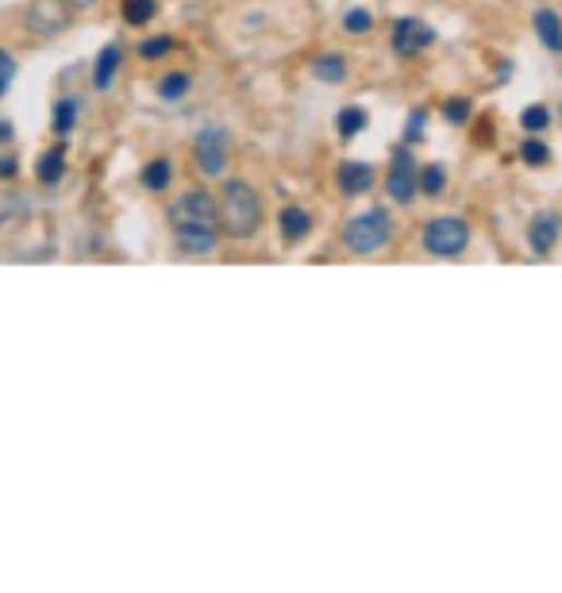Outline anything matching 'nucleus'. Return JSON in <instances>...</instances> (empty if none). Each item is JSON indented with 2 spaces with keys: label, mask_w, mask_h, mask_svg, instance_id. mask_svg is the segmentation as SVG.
Here are the masks:
<instances>
[{
  "label": "nucleus",
  "mask_w": 562,
  "mask_h": 593,
  "mask_svg": "<svg viewBox=\"0 0 562 593\" xmlns=\"http://www.w3.org/2000/svg\"><path fill=\"white\" fill-rule=\"evenodd\" d=\"M170 228L174 239L186 254H208L216 247L220 232V209H216L208 189H189L170 204Z\"/></svg>",
  "instance_id": "obj_1"
},
{
  "label": "nucleus",
  "mask_w": 562,
  "mask_h": 593,
  "mask_svg": "<svg viewBox=\"0 0 562 593\" xmlns=\"http://www.w3.org/2000/svg\"><path fill=\"white\" fill-rule=\"evenodd\" d=\"M220 209V232L228 239H251L262 224V201L247 181H228L216 197Z\"/></svg>",
  "instance_id": "obj_2"
},
{
  "label": "nucleus",
  "mask_w": 562,
  "mask_h": 593,
  "mask_svg": "<svg viewBox=\"0 0 562 593\" xmlns=\"http://www.w3.org/2000/svg\"><path fill=\"white\" fill-rule=\"evenodd\" d=\"M393 236V224H390V212L385 209H370L362 216H355L343 232V244H347L350 254H374L390 244Z\"/></svg>",
  "instance_id": "obj_3"
},
{
  "label": "nucleus",
  "mask_w": 562,
  "mask_h": 593,
  "mask_svg": "<svg viewBox=\"0 0 562 593\" xmlns=\"http://www.w3.org/2000/svg\"><path fill=\"white\" fill-rule=\"evenodd\" d=\"M466 244H470V228L458 216H440L425 228V247L435 259H458L466 251Z\"/></svg>",
  "instance_id": "obj_4"
},
{
  "label": "nucleus",
  "mask_w": 562,
  "mask_h": 593,
  "mask_svg": "<svg viewBox=\"0 0 562 593\" xmlns=\"http://www.w3.org/2000/svg\"><path fill=\"white\" fill-rule=\"evenodd\" d=\"M193 155H196V166L201 174L208 178H220L228 170V131L224 128H204L193 143Z\"/></svg>",
  "instance_id": "obj_5"
},
{
  "label": "nucleus",
  "mask_w": 562,
  "mask_h": 593,
  "mask_svg": "<svg viewBox=\"0 0 562 593\" xmlns=\"http://www.w3.org/2000/svg\"><path fill=\"white\" fill-rule=\"evenodd\" d=\"M385 189H390V197L397 204H408L416 193H420V170H416V163H412V155H408V151H397V155H393Z\"/></svg>",
  "instance_id": "obj_6"
},
{
  "label": "nucleus",
  "mask_w": 562,
  "mask_h": 593,
  "mask_svg": "<svg viewBox=\"0 0 562 593\" xmlns=\"http://www.w3.org/2000/svg\"><path fill=\"white\" fill-rule=\"evenodd\" d=\"M432 43H435V32L425 20H397V24H393V50H397L400 58L425 55Z\"/></svg>",
  "instance_id": "obj_7"
},
{
  "label": "nucleus",
  "mask_w": 562,
  "mask_h": 593,
  "mask_svg": "<svg viewBox=\"0 0 562 593\" xmlns=\"http://www.w3.org/2000/svg\"><path fill=\"white\" fill-rule=\"evenodd\" d=\"M559 216L554 212H539L536 220H531V228H528V239H531V251L536 254H551V247L559 244Z\"/></svg>",
  "instance_id": "obj_8"
},
{
  "label": "nucleus",
  "mask_w": 562,
  "mask_h": 593,
  "mask_svg": "<svg viewBox=\"0 0 562 593\" xmlns=\"http://www.w3.org/2000/svg\"><path fill=\"white\" fill-rule=\"evenodd\" d=\"M335 181H339V189L347 197H359L374 186V170H370L367 163H343L339 174H335Z\"/></svg>",
  "instance_id": "obj_9"
},
{
  "label": "nucleus",
  "mask_w": 562,
  "mask_h": 593,
  "mask_svg": "<svg viewBox=\"0 0 562 593\" xmlns=\"http://www.w3.org/2000/svg\"><path fill=\"white\" fill-rule=\"evenodd\" d=\"M277 224H282V236H286V244H301V239L309 236V228H312V216L304 209H297V204H289V209L277 216Z\"/></svg>",
  "instance_id": "obj_10"
},
{
  "label": "nucleus",
  "mask_w": 562,
  "mask_h": 593,
  "mask_svg": "<svg viewBox=\"0 0 562 593\" xmlns=\"http://www.w3.org/2000/svg\"><path fill=\"white\" fill-rule=\"evenodd\" d=\"M120 62H123L120 43H108V47L100 50V58H97V73H93V85H97V90H108V85H112V78L120 73Z\"/></svg>",
  "instance_id": "obj_11"
},
{
  "label": "nucleus",
  "mask_w": 562,
  "mask_h": 593,
  "mask_svg": "<svg viewBox=\"0 0 562 593\" xmlns=\"http://www.w3.org/2000/svg\"><path fill=\"white\" fill-rule=\"evenodd\" d=\"M531 24H536V35L543 39L547 50H562V20L554 16L551 9L536 12V20H531Z\"/></svg>",
  "instance_id": "obj_12"
},
{
  "label": "nucleus",
  "mask_w": 562,
  "mask_h": 593,
  "mask_svg": "<svg viewBox=\"0 0 562 593\" xmlns=\"http://www.w3.org/2000/svg\"><path fill=\"white\" fill-rule=\"evenodd\" d=\"M35 174H39L43 186H55V181L65 174V151H62V146H55V151H47V155L39 158V170H35Z\"/></svg>",
  "instance_id": "obj_13"
},
{
  "label": "nucleus",
  "mask_w": 562,
  "mask_h": 593,
  "mask_svg": "<svg viewBox=\"0 0 562 593\" xmlns=\"http://www.w3.org/2000/svg\"><path fill=\"white\" fill-rule=\"evenodd\" d=\"M312 73H316L320 82H332L339 85L343 78H347V62H343V55H324L312 62Z\"/></svg>",
  "instance_id": "obj_14"
},
{
  "label": "nucleus",
  "mask_w": 562,
  "mask_h": 593,
  "mask_svg": "<svg viewBox=\"0 0 562 593\" xmlns=\"http://www.w3.org/2000/svg\"><path fill=\"white\" fill-rule=\"evenodd\" d=\"M158 12L155 0H123V20H128L131 27H143L151 24V16Z\"/></svg>",
  "instance_id": "obj_15"
},
{
  "label": "nucleus",
  "mask_w": 562,
  "mask_h": 593,
  "mask_svg": "<svg viewBox=\"0 0 562 593\" xmlns=\"http://www.w3.org/2000/svg\"><path fill=\"white\" fill-rule=\"evenodd\" d=\"M170 158H155V163L143 170V186L151 189V193H158V189H166L170 186Z\"/></svg>",
  "instance_id": "obj_16"
},
{
  "label": "nucleus",
  "mask_w": 562,
  "mask_h": 593,
  "mask_svg": "<svg viewBox=\"0 0 562 593\" xmlns=\"http://www.w3.org/2000/svg\"><path fill=\"white\" fill-rule=\"evenodd\" d=\"M335 123H339V135L343 139H355L359 131H367V112H362V108H343Z\"/></svg>",
  "instance_id": "obj_17"
},
{
  "label": "nucleus",
  "mask_w": 562,
  "mask_h": 593,
  "mask_svg": "<svg viewBox=\"0 0 562 593\" xmlns=\"http://www.w3.org/2000/svg\"><path fill=\"white\" fill-rule=\"evenodd\" d=\"M186 90H189V78L181 70L178 73H166L163 82H158V93H163L166 100H181V97H186Z\"/></svg>",
  "instance_id": "obj_18"
},
{
  "label": "nucleus",
  "mask_w": 562,
  "mask_h": 593,
  "mask_svg": "<svg viewBox=\"0 0 562 593\" xmlns=\"http://www.w3.org/2000/svg\"><path fill=\"white\" fill-rule=\"evenodd\" d=\"M443 186H447V174H443V166H425V170H420V189H425L428 197H440Z\"/></svg>",
  "instance_id": "obj_19"
},
{
  "label": "nucleus",
  "mask_w": 562,
  "mask_h": 593,
  "mask_svg": "<svg viewBox=\"0 0 562 593\" xmlns=\"http://www.w3.org/2000/svg\"><path fill=\"white\" fill-rule=\"evenodd\" d=\"M521 158L528 166H547L551 163V151H547V143H539V139H528V143L521 146Z\"/></svg>",
  "instance_id": "obj_20"
},
{
  "label": "nucleus",
  "mask_w": 562,
  "mask_h": 593,
  "mask_svg": "<svg viewBox=\"0 0 562 593\" xmlns=\"http://www.w3.org/2000/svg\"><path fill=\"white\" fill-rule=\"evenodd\" d=\"M74 116H77V100H58L55 105V131H70L74 128Z\"/></svg>",
  "instance_id": "obj_21"
},
{
  "label": "nucleus",
  "mask_w": 562,
  "mask_h": 593,
  "mask_svg": "<svg viewBox=\"0 0 562 593\" xmlns=\"http://www.w3.org/2000/svg\"><path fill=\"white\" fill-rule=\"evenodd\" d=\"M343 27H347L350 35H362V32H370V27H374V16H370L367 9H350L347 20H343Z\"/></svg>",
  "instance_id": "obj_22"
},
{
  "label": "nucleus",
  "mask_w": 562,
  "mask_h": 593,
  "mask_svg": "<svg viewBox=\"0 0 562 593\" xmlns=\"http://www.w3.org/2000/svg\"><path fill=\"white\" fill-rule=\"evenodd\" d=\"M547 108L543 105H531V108H524V116H521V123H524V131H543L547 128Z\"/></svg>",
  "instance_id": "obj_23"
},
{
  "label": "nucleus",
  "mask_w": 562,
  "mask_h": 593,
  "mask_svg": "<svg viewBox=\"0 0 562 593\" xmlns=\"http://www.w3.org/2000/svg\"><path fill=\"white\" fill-rule=\"evenodd\" d=\"M425 123H428V112H425V108H416V112L408 116L405 143H420V139H425Z\"/></svg>",
  "instance_id": "obj_24"
},
{
  "label": "nucleus",
  "mask_w": 562,
  "mask_h": 593,
  "mask_svg": "<svg viewBox=\"0 0 562 593\" xmlns=\"http://www.w3.org/2000/svg\"><path fill=\"white\" fill-rule=\"evenodd\" d=\"M174 50V39L170 35H158V39H147L143 47H139V55L143 58H163V55H170Z\"/></svg>",
  "instance_id": "obj_25"
},
{
  "label": "nucleus",
  "mask_w": 562,
  "mask_h": 593,
  "mask_svg": "<svg viewBox=\"0 0 562 593\" xmlns=\"http://www.w3.org/2000/svg\"><path fill=\"white\" fill-rule=\"evenodd\" d=\"M12 78H16V62H12V55H9V50H0V97H4V93H9Z\"/></svg>",
  "instance_id": "obj_26"
},
{
  "label": "nucleus",
  "mask_w": 562,
  "mask_h": 593,
  "mask_svg": "<svg viewBox=\"0 0 562 593\" xmlns=\"http://www.w3.org/2000/svg\"><path fill=\"white\" fill-rule=\"evenodd\" d=\"M447 120L451 123H466V120H470V100H466V97L447 100Z\"/></svg>",
  "instance_id": "obj_27"
},
{
  "label": "nucleus",
  "mask_w": 562,
  "mask_h": 593,
  "mask_svg": "<svg viewBox=\"0 0 562 593\" xmlns=\"http://www.w3.org/2000/svg\"><path fill=\"white\" fill-rule=\"evenodd\" d=\"M16 174V158H0V178H12Z\"/></svg>",
  "instance_id": "obj_28"
},
{
  "label": "nucleus",
  "mask_w": 562,
  "mask_h": 593,
  "mask_svg": "<svg viewBox=\"0 0 562 593\" xmlns=\"http://www.w3.org/2000/svg\"><path fill=\"white\" fill-rule=\"evenodd\" d=\"M12 139V123H0V143H9Z\"/></svg>",
  "instance_id": "obj_29"
},
{
  "label": "nucleus",
  "mask_w": 562,
  "mask_h": 593,
  "mask_svg": "<svg viewBox=\"0 0 562 593\" xmlns=\"http://www.w3.org/2000/svg\"><path fill=\"white\" fill-rule=\"evenodd\" d=\"M70 4H74V9H93L97 0H70Z\"/></svg>",
  "instance_id": "obj_30"
},
{
  "label": "nucleus",
  "mask_w": 562,
  "mask_h": 593,
  "mask_svg": "<svg viewBox=\"0 0 562 593\" xmlns=\"http://www.w3.org/2000/svg\"><path fill=\"white\" fill-rule=\"evenodd\" d=\"M559 116H562V112H559Z\"/></svg>",
  "instance_id": "obj_31"
}]
</instances>
